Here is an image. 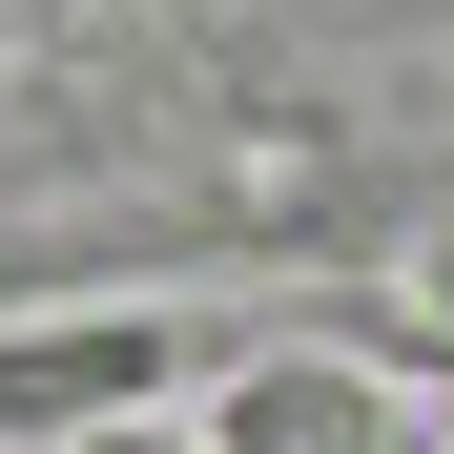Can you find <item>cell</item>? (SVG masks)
<instances>
[{
    "mask_svg": "<svg viewBox=\"0 0 454 454\" xmlns=\"http://www.w3.org/2000/svg\"><path fill=\"white\" fill-rule=\"evenodd\" d=\"M166 393V331L104 310V331H0V434H145Z\"/></svg>",
    "mask_w": 454,
    "mask_h": 454,
    "instance_id": "6da1fadb",
    "label": "cell"
},
{
    "mask_svg": "<svg viewBox=\"0 0 454 454\" xmlns=\"http://www.w3.org/2000/svg\"><path fill=\"white\" fill-rule=\"evenodd\" d=\"M393 310H413V351L454 372V227H434V248H413V289H393Z\"/></svg>",
    "mask_w": 454,
    "mask_h": 454,
    "instance_id": "7a4b0ae2",
    "label": "cell"
},
{
    "mask_svg": "<svg viewBox=\"0 0 454 454\" xmlns=\"http://www.w3.org/2000/svg\"><path fill=\"white\" fill-rule=\"evenodd\" d=\"M83 454H186V434H83Z\"/></svg>",
    "mask_w": 454,
    "mask_h": 454,
    "instance_id": "3957f363",
    "label": "cell"
}]
</instances>
